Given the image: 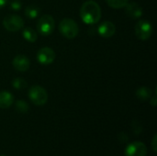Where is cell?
I'll return each instance as SVG.
<instances>
[{
  "instance_id": "1",
  "label": "cell",
  "mask_w": 157,
  "mask_h": 156,
  "mask_svg": "<svg viewBox=\"0 0 157 156\" xmlns=\"http://www.w3.org/2000/svg\"><path fill=\"white\" fill-rule=\"evenodd\" d=\"M80 17L86 24H96L101 18V8L96 1L87 0L80 8Z\"/></svg>"
},
{
  "instance_id": "18",
  "label": "cell",
  "mask_w": 157,
  "mask_h": 156,
  "mask_svg": "<svg viewBox=\"0 0 157 156\" xmlns=\"http://www.w3.org/2000/svg\"><path fill=\"white\" fill-rule=\"evenodd\" d=\"M15 108L20 113H27L29 109V104L24 100H17L15 104Z\"/></svg>"
},
{
  "instance_id": "15",
  "label": "cell",
  "mask_w": 157,
  "mask_h": 156,
  "mask_svg": "<svg viewBox=\"0 0 157 156\" xmlns=\"http://www.w3.org/2000/svg\"><path fill=\"white\" fill-rule=\"evenodd\" d=\"M24 13H25V16L28 17V18H30V19H33V18H36L39 14H40V9L38 6H28L25 10H24Z\"/></svg>"
},
{
  "instance_id": "9",
  "label": "cell",
  "mask_w": 157,
  "mask_h": 156,
  "mask_svg": "<svg viewBox=\"0 0 157 156\" xmlns=\"http://www.w3.org/2000/svg\"><path fill=\"white\" fill-rule=\"evenodd\" d=\"M13 66L14 68L18 71V72H26L29 69L30 67V61L29 59L23 55V54H18L13 59Z\"/></svg>"
},
{
  "instance_id": "14",
  "label": "cell",
  "mask_w": 157,
  "mask_h": 156,
  "mask_svg": "<svg viewBox=\"0 0 157 156\" xmlns=\"http://www.w3.org/2000/svg\"><path fill=\"white\" fill-rule=\"evenodd\" d=\"M22 36L29 42H35L37 40V39H38L37 32L33 29H31L29 27L23 29V30H22Z\"/></svg>"
},
{
  "instance_id": "23",
  "label": "cell",
  "mask_w": 157,
  "mask_h": 156,
  "mask_svg": "<svg viewBox=\"0 0 157 156\" xmlns=\"http://www.w3.org/2000/svg\"><path fill=\"white\" fill-rule=\"evenodd\" d=\"M7 1H8V0H0V9L3 8V7L7 4Z\"/></svg>"
},
{
  "instance_id": "2",
  "label": "cell",
  "mask_w": 157,
  "mask_h": 156,
  "mask_svg": "<svg viewBox=\"0 0 157 156\" xmlns=\"http://www.w3.org/2000/svg\"><path fill=\"white\" fill-rule=\"evenodd\" d=\"M59 30L64 38L72 40L77 36L79 32V27L74 19L66 17L61 20L59 24Z\"/></svg>"
},
{
  "instance_id": "21",
  "label": "cell",
  "mask_w": 157,
  "mask_h": 156,
  "mask_svg": "<svg viewBox=\"0 0 157 156\" xmlns=\"http://www.w3.org/2000/svg\"><path fill=\"white\" fill-rule=\"evenodd\" d=\"M152 149L155 153H156L157 151V135L155 134L154 138H153V141H152Z\"/></svg>"
},
{
  "instance_id": "3",
  "label": "cell",
  "mask_w": 157,
  "mask_h": 156,
  "mask_svg": "<svg viewBox=\"0 0 157 156\" xmlns=\"http://www.w3.org/2000/svg\"><path fill=\"white\" fill-rule=\"evenodd\" d=\"M29 97L36 106H43L48 101L47 91L40 86H33L29 90Z\"/></svg>"
},
{
  "instance_id": "11",
  "label": "cell",
  "mask_w": 157,
  "mask_h": 156,
  "mask_svg": "<svg viewBox=\"0 0 157 156\" xmlns=\"http://www.w3.org/2000/svg\"><path fill=\"white\" fill-rule=\"evenodd\" d=\"M124 7H125L126 14L132 18H139L143 16V13H144L143 8L137 3H134V2L128 3Z\"/></svg>"
},
{
  "instance_id": "22",
  "label": "cell",
  "mask_w": 157,
  "mask_h": 156,
  "mask_svg": "<svg viewBox=\"0 0 157 156\" xmlns=\"http://www.w3.org/2000/svg\"><path fill=\"white\" fill-rule=\"evenodd\" d=\"M150 104H151L153 107H155V106H156V96L151 97V98H150Z\"/></svg>"
},
{
  "instance_id": "20",
  "label": "cell",
  "mask_w": 157,
  "mask_h": 156,
  "mask_svg": "<svg viewBox=\"0 0 157 156\" xmlns=\"http://www.w3.org/2000/svg\"><path fill=\"white\" fill-rule=\"evenodd\" d=\"M132 128H133V131H134V132L135 133H140L141 131H142V130H143V128H142V126H141V124L138 122V121H133V123H132Z\"/></svg>"
},
{
  "instance_id": "16",
  "label": "cell",
  "mask_w": 157,
  "mask_h": 156,
  "mask_svg": "<svg viewBox=\"0 0 157 156\" xmlns=\"http://www.w3.org/2000/svg\"><path fill=\"white\" fill-rule=\"evenodd\" d=\"M130 0H107L108 5L115 9H119V8H122L124 7Z\"/></svg>"
},
{
  "instance_id": "24",
  "label": "cell",
  "mask_w": 157,
  "mask_h": 156,
  "mask_svg": "<svg viewBox=\"0 0 157 156\" xmlns=\"http://www.w3.org/2000/svg\"><path fill=\"white\" fill-rule=\"evenodd\" d=\"M0 156H6V155H5V154H3V155H0Z\"/></svg>"
},
{
  "instance_id": "13",
  "label": "cell",
  "mask_w": 157,
  "mask_h": 156,
  "mask_svg": "<svg viewBox=\"0 0 157 156\" xmlns=\"http://www.w3.org/2000/svg\"><path fill=\"white\" fill-rule=\"evenodd\" d=\"M152 95H153L152 90L149 87H146V86L139 87L137 89V91H136V97L141 101H146V100L150 99Z\"/></svg>"
},
{
  "instance_id": "10",
  "label": "cell",
  "mask_w": 157,
  "mask_h": 156,
  "mask_svg": "<svg viewBox=\"0 0 157 156\" xmlns=\"http://www.w3.org/2000/svg\"><path fill=\"white\" fill-rule=\"evenodd\" d=\"M98 34L103 38H110L116 32V26L110 21L102 22L98 28Z\"/></svg>"
},
{
  "instance_id": "12",
  "label": "cell",
  "mask_w": 157,
  "mask_h": 156,
  "mask_svg": "<svg viewBox=\"0 0 157 156\" xmlns=\"http://www.w3.org/2000/svg\"><path fill=\"white\" fill-rule=\"evenodd\" d=\"M14 103V96L8 91H0V108L6 109Z\"/></svg>"
},
{
  "instance_id": "8",
  "label": "cell",
  "mask_w": 157,
  "mask_h": 156,
  "mask_svg": "<svg viewBox=\"0 0 157 156\" xmlns=\"http://www.w3.org/2000/svg\"><path fill=\"white\" fill-rule=\"evenodd\" d=\"M37 60L43 65L51 64L55 60V52L50 47H43L39 50L37 53Z\"/></svg>"
},
{
  "instance_id": "19",
  "label": "cell",
  "mask_w": 157,
  "mask_h": 156,
  "mask_svg": "<svg viewBox=\"0 0 157 156\" xmlns=\"http://www.w3.org/2000/svg\"><path fill=\"white\" fill-rule=\"evenodd\" d=\"M10 6L13 10L15 11H17V10H20L21 6H22V4L19 0H13L11 3H10Z\"/></svg>"
},
{
  "instance_id": "17",
  "label": "cell",
  "mask_w": 157,
  "mask_h": 156,
  "mask_svg": "<svg viewBox=\"0 0 157 156\" xmlns=\"http://www.w3.org/2000/svg\"><path fill=\"white\" fill-rule=\"evenodd\" d=\"M12 86H13V87H14L15 89H17V90L25 89V88L28 86L26 80H24L23 78H20V77L15 78V79L12 81Z\"/></svg>"
},
{
  "instance_id": "6",
  "label": "cell",
  "mask_w": 157,
  "mask_h": 156,
  "mask_svg": "<svg viewBox=\"0 0 157 156\" xmlns=\"http://www.w3.org/2000/svg\"><path fill=\"white\" fill-rule=\"evenodd\" d=\"M136 37L141 40H148L153 34V26L147 20H140L136 23L134 28Z\"/></svg>"
},
{
  "instance_id": "7",
  "label": "cell",
  "mask_w": 157,
  "mask_h": 156,
  "mask_svg": "<svg viewBox=\"0 0 157 156\" xmlns=\"http://www.w3.org/2000/svg\"><path fill=\"white\" fill-rule=\"evenodd\" d=\"M147 147L142 142H133L127 145L125 156H146Z\"/></svg>"
},
{
  "instance_id": "4",
  "label": "cell",
  "mask_w": 157,
  "mask_h": 156,
  "mask_svg": "<svg viewBox=\"0 0 157 156\" xmlns=\"http://www.w3.org/2000/svg\"><path fill=\"white\" fill-rule=\"evenodd\" d=\"M54 18L51 15H43L38 20L37 30L42 36H49L54 29Z\"/></svg>"
},
{
  "instance_id": "5",
  "label": "cell",
  "mask_w": 157,
  "mask_h": 156,
  "mask_svg": "<svg viewBox=\"0 0 157 156\" xmlns=\"http://www.w3.org/2000/svg\"><path fill=\"white\" fill-rule=\"evenodd\" d=\"M3 26L6 30L16 32L23 29L24 20L17 15H7L3 19Z\"/></svg>"
}]
</instances>
